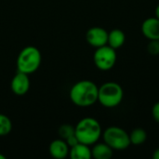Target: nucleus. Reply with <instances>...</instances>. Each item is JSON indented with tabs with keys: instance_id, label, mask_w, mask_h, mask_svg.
Wrapping results in <instances>:
<instances>
[{
	"instance_id": "f3484780",
	"label": "nucleus",
	"mask_w": 159,
	"mask_h": 159,
	"mask_svg": "<svg viewBox=\"0 0 159 159\" xmlns=\"http://www.w3.org/2000/svg\"><path fill=\"white\" fill-rule=\"evenodd\" d=\"M147 51L150 55H159V40H150L147 46Z\"/></svg>"
},
{
	"instance_id": "f257e3e1",
	"label": "nucleus",
	"mask_w": 159,
	"mask_h": 159,
	"mask_svg": "<svg viewBox=\"0 0 159 159\" xmlns=\"http://www.w3.org/2000/svg\"><path fill=\"white\" fill-rule=\"evenodd\" d=\"M99 87L90 80H81L73 85L69 97L71 102L79 107H89L98 102Z\"/></svg>"
},
{
	"instance_id": "6e6552de",
	"label": "nucleus",
	"mask_w": 159,
	"mask_h": 159,
	"mask_svg": "<svg viewBox=\"0 0 159 159\" xmlns=\"http://www.w3.org/2000/svg\"><path fill=\"white\" fill-rule=\"evenodd\" d=\"M28 75H26L24 73L17 72V74L13 76L10 83V89L15 95L23 96L29 91L30 78Z\"/></svg>"
},
{
	"instance_id": "423d86ee",
	"label": "nucleus",
	"mask_w": 159,
	"mask_h": 159,
	"mask_svg": "<svg viewBox=\"0 0 159 159\" xmlns=\"http://www.w3.org/2000/svg\"><path fill=\"white\" fill-rule=\"evenodd\" d=\"M116 51L108 45L97 48L94 55L93 61L95 66L101 71L111 70L116 62Z\"/></svg>"
},
{
	"instance_id": "0eeeda50",
	"label": "nucleus",
	"mask_w": 159,
	"mask_h": 159,
	"mask_svg": "<svg viewBox=\"0 0 159 159\" xmlns=\"http://www.w3.org/2000/svg\"><path fill=\"white\" fill-rule=\"evenodd\" d=\"M87 42L93 48H100L107 45L108 32L100 26H94L89 28L86 33Z\"/></svg>"
},
{
	"instance_id": "7ed1b4c3",
	"label": "nucleus",
	"mask_w": 159,
	"mask_h": 159,
	"mask_svg": "<svg viewBox=\"0 0 159 159\" xmlns=\"http://www.w3.org/2000/svg\"><path fill=\"white\" fill-rule=\"evenodd\" d=\"M42 56L40 50L34 46L25 47L18 55L16 66L18 72L31 75L35 73L40 67Z\"/></svg>"
},
{
	"instance_id": "9b49d317",
	"label": "nucleus",
	"mask_w": 159,
	"mask_h": 159,
	"mask_svg": "<svg viewBox=\"0 0 159 159\" xmlns=\"http://www.w3.org/2000/svg\"><path fill=\"white\" fill-rule=\"evenodd\" d=\"M91 157L95 159H110L113 157V149L105 143H96L91 149Z\"/></svg>"
},
{
	"instance_id": "f8f14e48",
	"label": "nucleus",
	"mask_w": 159,
	"mask_h": 159,
	"mask_svg": "<svg viewBox=\"0 0 159 159\" xmlns=\"http://www.w3.org/2000/svg\"><path fill=\"white\" fill-rule=\"evenodd\" d=\"M126 41L125 33L121 29H114L108 33V41L107 45L113 48L114 49L120 48Z\"/></svg>"
},
{
	"instance_id": "dca6fc26",
	"label": "nucleus",
	"mask_w": 159,
	"mask_h": 159,
	"mask_svg": "<svg viewBox=\"0 0 159 159\" xmlns=\"http://www.w3.org/2000/svg\"><path fill=\"white\" fill-rule=\"evenodd\" d=\"M58 134L62 140H67L69 137L75 135V127L69 124H63L61 125L58 129Z\"/></svg>"
},
{
	"instance_id": "a211bd4d",
	"label": "nucleus",
	"mask_w": 159,
	"mask_h": 159,
	"mask_svg": "<svg viewBox=\"0 0 159 159\" xmlns=\"http://www.w3.org/2000/svg\"><path fill=\"white\" fill-rule=\"evenodd\" d=\"M152 116L155 119V121L159 124V102L155 103L152 108Z\"/></svg>"
},
{
	"instance_id": "ddd939ff",
	"label": "nucleus",
	"mask_w": 159,
	"mask_h": 159,
	"mask_svg": "<svg viewBox=\"0 0 159 159\" xmlns=\"http://www.w3.org/2000/svg\"><path fill=\"white\" fill-rule=\"evenodd\" d=\"M69 157L72 159H90L92 157L91 149L89 145L79 143L70 148Z\"/></svg>"
},
{
	"instance_id": "f03ea898",
	"label": "nucleus",
	"mask_w": 159,
	"mask_h": 159,
	"mask_svg": "<svg viewBox=\"0 0 159 159\" xmlns=\"http://www.w3.org/2000/svg\"><path fill=\"white\" fill-rule=\"evenodd\" d=\"M75 134L79 143L93 145L100 140L102 130V126L98 120L93 117L82 118L75 127Z\"/></svg>"
},
{
	"instance_id": "39448f33",
	"label": "nucleus",
	"mask_w": 159,
	"mask_h": 159,
	"mask_svg": "<svg viewBox=\"0 0 159 159\" xmlns=\"http://www.w3.org/2000/svg\"><path fill=\"white\" fill-rule=\"evenodd\" d=\"M102 135L104 143L113 150H125L131 144L129 134L119 127H109Z\"/></svg>"
},
{
	"instance_id": "412c9836",
	"label": "nucleus",
	"mask_w": 159,
	"mask_h": 159,
	"mask_svg": "<svg viewBox=\"0 0 159 159\" xmlns=\"http://www.w3.org/2000/svg\"><path fill=\"white\" fill-rule=\"evenodd\" d=\"M155 13H156V18H157L159 20V4L157 5V7H156V12Z\"/></svg>"
},
{
	"instance_id": "4468645a",
	"label": "nucleus",
	"mask_w": 159,
	"mask_h": 159,
	"mask_svg": "<svg viewBox=\"0 0 159 159\" xmlns=\"http://www.w3.org/2000/svg\"><path fill=\"white\" fill-rule=\"evenodd\" d=\"M130 143L133 145H142L147 140V132L142 128L134 129L129 134Z\"/></svg>"
},
{
	"instance_id": "aec40b11",
	"label": "nucleus",
	"mask_w": 159,
	"mask_h": 159,
	"mask_svg": "<svg viewBox=\"0 0 159 159\" xmlns=\"http://www.w3.org/2000/svg\"><path fill=\"white\" fill-rule=\"evenodd\" d=\"M153 158L159 159V148L155 150V152H154V154H153Z\"/></svg>"
},
{
	"instance_id": "6ab92c4d",
	"label": "nucleus",
	"mask_w": 159,
	"mask_h": 159,
	"mask_svg": "<svg viewBox=\"0 0 159 159\" xmlns=\"http://www.w3.org/2000/svg\"><path fill=\"white\" fill-rule=\"evenodd\" d=\"M65 142L67 143V144L69 145L70 148L73 147V146H75V145H76L77 143H79V141H78V139L76 138L75 134L73 135V136H71V137H69L67 140H65Z\"/></svg>"
},
{
	"instance_id": "9d476101",
	"label": "nucleus",
	"mask_w": 159,
	"mask_h": 159,
	"mask_svg": "<svg viewBox=\"0 0 159 159\" xmlns=\"http://www.w3.org/2000/svg\"><path fill=\"white\" fill-rule=\"evenodd\" d=\"M49 155L56 159H64L69 156L70 147L62 139H57L50 143L48 146Z\"/></svg>"
},
{
	"instance_id": "4be33fe9",
	"label": "nucleus",
	"mask_w": 159,
	"mask_h": 159,
	"mask_svg": "<svg viewBox=\"0 0 159 159\" xmlns=\"http://www.w3.org/2000/svg\"><path fill=\"white\" fill-rule=\"evenodd\" d=\"M0 159H6V157H5V156H3L2 154H0Z\"/></svg>"
},
{
	"instance_id": "2eb2a0df",
	"label": "nucleus",
	"mask_w": 159,
	"mask_h": 159,
	"mask_svg": "<svg viewBox=\"0 0 159 159\" xmlns=\"http://www.w3.org/2000/svg\"><path fill=\"white\" fill-rule=\"evenodd\" d=\"M12 129V122L4 114H0V136H6Z\"/></svg>"
},
{
	"instance_id": "1a4fd4ad",
	"label": "nucleus",
	"mask_w": 159,
	"mask_h": 159,
	"mask_svg": "<svg viewBox=\"0 0 159 159\" xmlns=\"http://www.w3.org/2000/svg\"><path fill=\"white\" fill-rule=\"evenodd\" d=\"M142 33L149 40H159L158 19L150 17L144 20L142 24Z\"/></svg>"
},
{
	"instance_id": "20e7f679",
	"label": "nucleus",
	"mask_w": 159,
	"mask_h": 159,
	"mask_svg": "<svg viewBox=\"0 0 159 159\" xmlns=\"http://www.w3.org/2000/svg\"><path fill=\"white\" fill-rule=\"evenodd\" d=\"M124 98L122 87L116 82H106L99 87L98 102L106 108L118 106Z\"/></svg>"
}]
</instances>
